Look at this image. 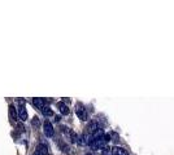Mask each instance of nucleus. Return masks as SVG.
Listing matches in <instances>:
<instances>
[{
  "mask_svg": "<svg viewBox=\"0 0 174 155\" xmlns=\"http://www.w3.org/2000/svg\"><path fill=\"white\" fill-rule=\"evenodd\" d=\"M69 138H70V141L73 142V144H78V142H79V136H78L76 132H74V131H72V132H70Z\"/></svg>",
  "mask_w": 174,
  "mask_h": 155,
  "instance_id": "9b49d317",
  "label": "nucleus"
},
{
  "mask_svg": "<svg viewBox=\"0 0 174 155\" xmlns=\"http://www.w3.org/2000/svg\"><path fill=\"white\" fill-rule=\"evenodd\" d=\"M9 115H10V119L17 120V118H18V111L16 110L14 105H9Z\"/></svg>",
  "mask_w": 174,
  "mask_h": 155,
  "instance_id": "9d476101",
  "label": "nucleus"
},
{
  "mask_svg": "<svg viewBox=\"0 0 174 155\" xmlns=\"http://www.w3.org/2000/svg\"><path fill=\"white\" fill-rule=\"evenodd\" d=\"M42 113H43V115L44 116H52L53 115V111L51 110V107L49 106H44L42 109Z\"/></svg>",
  "mask_w": 174,
  "mask_h": 155,
  "instance_id": "f8f14e48",
  "label": "nucleus"
},
{
  "mask_svg": "<svg viewBox=\"0 0 174 155\" xmlns=\"http://www.w3.org/2000/svg\"><path fill=\"white\" fill-rule=\"evenodd\" d=\"M112 153H113V155H129L125 149L120 147V146H116V147L112 149Z\"/></svg>",
  "mask_w": 174,
  "mask_h": 155,
  "instance_id": "1a4fd4ad",
  "label": "nucleus"
},
{
  "mask_svg": "<svg viewBox=\"0 0 174 155\" xmlns=\"http://www.w3.org/2000/svg\"><path fill=\"white\" fill-rule=\"evenodd\" d=\"M43 128H44V134L47 136V137H53L55 129H53V126L51 124V122L46 120L44 124H43Z\"/></svg>",
  "mask_w": 174,
  "mask_h": 155,
  "instance_id": "20e7f679",
  "label": "nucleus"
},
{
  "mask_svg": "<svg viewBox=\"0 0 174 155\" xmlns=\"http://www.w3.org/2000/svg\"><path fill=\"white\" fill-rule=\"evenodd\" d=\"M97 129H99V124H97V122H96V120L90 122L89 127H87V131H89L91 134H94V133L97 131Z\"/></svg>",
  "mask_w": 174,
  "mask_h": 155,
  "instance_id": "0eeeda50",
  "label": "nucleus"
},
{
  "mask_svg": "<svg viewBox=\"0 0 174 155\" xmlns=\"http://www.w3.org/2000/svg\"><path fill=\"white\" fill-rule=\"evenodd\" d=\"M112 154L113 153H112V149H109V147H104L102 151V155H112Z\"/></svg>",
  "mask_w": 174,
  "mask_h": 155,
  "instance_id": "2eb2a0df",
  "label": "nucleus"
},
{
  "mask_svg": "<svg viewBox=\"0 0 174 155\" xmlns=\"http://www.w3.org/2000/svg\"><path fill=\"white\" fill-rule=\"evenodd\" d=\"M108 141H110V134H104L103 137L96 138V140L92 138V141L90 142V147L92 150H100V149L107 147L105 145H107Z\"/></svg>",
  "mask_w": 174,
  "mask_h": 155,
  "instance_id": "f257e3e1",
  "label": "nucleus"
},
{
  "mask_svg": "<svg viewBox=\"0 0 174 155\" xmlns=\"http://www.w3.org/2000/svg\"><path fill=\"white\" fill-rule=\"evenodd\" d=\"M85 155H92V154H90V153H87V154H85Z\"/></svg>",
  "mask_w": 174,
  "mask_h": 155,
  "instance_id": "f3484780",
  "label": "nucleus"
},
{
  "mask_svg": "<svg viewBox=\"0 0 174 155\" xmlns=\"http://www.w3.org/2000/svg\"><path fill=\"white\" fill-rule=\"evenodd\" d=\"M48 154V147L47 145L44 144H39L36 146V150H35V154L34 155H47Z\"/></svg>",
  "mask_w": 174,
  "mask_h": 155,
  "instance_id": "39448f33",
  "label": "nucleus"
},
{
  "mask_svg": "<svg viewBox=\"0 0 174 155\" xmlns=\"http://www.w3.org/2000/svg\"><path fill=\"white\" fill-rule=\"evenodd\" d=\"M31 124H33V127L39 128V127H40V120H39V118H38V116H34L33 120H31Z\"/></svg>",
  "mask_w": 174,
  "mask_h": 155,
  "instance_id": "ddd939ff",
  "label": "nucleus"
},
{
  "mask_svg": "<svg viewBox=\"0 0 174 155\" xmlns=\"http://www.w3.org/2000/svg\"><path fill=\"white\" fill-rule=\"evenodd\" d=\"M76 114L81 120H87V110L82 103H77L76 106Z\"/></svg>",
  "mask_w": 174,
  "mask_h": 155,
  "instance_id": "7ed1b4c3",
  "label": "nucleus"
},
{
  "mask_svg": "<svg viewBox=\"0 0 174 155\" xmlns=\"http://www.w3.org/2000/svg\"><path fill=\"white\" fill-rule=\"evenodd\" d=\"M59 146H60V149H61V150H63L64 153H69V150H70L69 146L65 145L64 142H61V141H59Z\"/></svg>",
  "mask_w": 174,
  "mask_h": 155,
  "instance_id": "4468645a",
  "label": "nucleus"
},
{
  "mask_svg": "<svg viewBox=\"0 0 174 155\" xmlns=\"http://www.w3.org/2000/svg\"><path fill=\"white\" fill-rule=\"evenodd\" d=\"M57 109L60 110V113L63 115H68L70 113V110H69V107H68V105L65 102H57Z\"/></svg>",
  "mask_w": 174,
  "mask_h": 155,
  "instance_id": "423d86ee",
  "label": "nucleus"
},
{
  "mask_svg": "<svg viewBox=\"0 0 174 155\" xmlns=\"http://www.w3.org/2000/svg\"><path fill=\"white\" fill-rule=\"evenodd\" d=\"M18 103H20V106H18V118L25 122L27 119V111H26V102L23 100H18Z\"/></svg>",
  "mask_w": 174,
  "mask_h": 155,
  "instance_id": "f03ea898",
  "label": "nucleus"
},
{
  "mask_svg": "<svg viewBox=\"0 0 174 155\" xmlns=\"http://www.w3.org/2000/svg\"><path fill=\"white\" fill-rule=\"evenodd\" d=\"M33 105H34L36 109H40L42 110L43 107L46 106V101L43 100V98H34V100H33Z\"/></svg>",
  "mask_w": 174,
  "mask_h": 155,
  "instance_id": "6e6552de",
  "label": "nucleus"
},
{
  "mask_svg": "<svg viewBox=\"0 0 174 155\" xmlns=\"http://www.w3.org/2000/svg\"><path fill=\"white\" fill-rule=\"evenodd\" d=\"M60 120H61V118H60L59 115H57V116H55V122H60Z\"/></svg>",
  "mask_w": 174,
  "mask_h": 155,
  "instance_id": "dca6fc26",
  "label": "nucleus"
}]
</instances>
